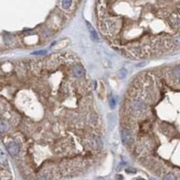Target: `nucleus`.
I'll use <instances>...</instances> for the list:
<instances>
[{
    "label": "nucleus",
    "mask_w": 180,
    "mask_h": 180,
    "mask_svg": "<svg viewBox=\"0 0 180 180\" xmlns=\"http://www.w3.org/2000/svg\"><path fill=\"white\" fill-rule=\"evenodd\" d=\"M115 105H116L115 100L112 97L111 99H110V106H111L112 108H113V107H115Z\"/></svg>",
    "instance_id": "obj_18"
},
{
    "label": "nucleus",
    "mask_w": 180,
    "mask_h": 180,
    "mask_svg": "<svg viewBox=\"0 0 180 180\" xmlns=\"http://www.w3.org/2000/svg\"><path fill=\"white\" fill-rule=\"evenodd\" d=\"M0 127H1V132H2V133H5V132H7V130H8V122L2 118V119H1V122H0Z\"/></svg>",
    "instance_id": "obj_11"
},
{
    "label": "nucleus",
    "mask_w": 180,
    "mask_h": 180,
    "mask_svg": "<svg viewBox=\"0 0 180 180\" xmlns=\"http://www.w3.org/2000/svg\"><path fill=\"white\" fill-rule=\"evenodd\" d=\"M149 106L145 101L140 97H134L131 100L129 104V111L132 115L135 117H141L148 112Z\"/></svg>",
    "instance_id": "obj_1"
},
{
    "label": "nucleus",
    "mask_w": 180,
    "mask_h": 180,
    "mask_svg": "<svg viewBox=\"0 0 180 180\" xmlns=\"http://www.w3.org/2000/svg\"><path fill=\"white\" fill-rule=\"evenodd\" d=\"M129 51L134 57H138V58H141V57L144 56V54H145L144 48L141 45H132V46H131Z\"/></svg>",
    "instance_id": "obj_4"
},
{
    "label": "nucleus",
    "mask_w": 180,
    "mask_h": 180,
    "mask_svg": "<svg viewBox=\"0 0 180 180\" xmlns=\"http://www.w3.org/2000/svg\"><path fill=\"white\" fill-rule=\"evenodd\" d=\"M118 76L120 78H124V77L127 76V70L125 69H121L118 71Z\"/></svg>",
    "instance_id": "obj_14"
},
{
    "label": "nucleus",
    "mask_w": 180,
    "mask_h": 180,
    "mask_svg": "<svg viewBox=\"0 0 180 180\" xmlns=\"http://www.w3.org/2000/svg\"><path fill=\"white\" fill-rule=\"evenodd\" d=\"M1 180H13L12 177L8 174V172L6 171L4 168L1 170Z\"/></svg>",
    "instance_id": "obj_12"
},
{
    "label": "nucleus",
    "mask_w": 180,
    "mask_h": 180,
    "mask_svg": "<svg viewBox=\"0 0 180 180\" xmlns=\"http://www.w3.org/2000/svg\"><path fill=\"white\" fill-rule=\"evenodd\" d=\"M86 27H87V29H88V32H89L91 40L95 42V43L99 42V37H98V35H97L96 31L95 30L94 27L91 25L88 22H86Z\"/></svg>",
    "instance_id": "obj_7"
},
{
    "label": "nucleus",
    "mask_w": 180,
    "mask_h": 180,
    "mask_svg": "<svg viewBox=\"0 0 180 180\" xmlns=\"http://www.w3.org/2000/svg\"><path fill=\"white\" fill-rule=\"evenodd\" d=\"M163 180H178V179H177V178H176L175 175H173V174H167V175L164 176Z\"/></svg>",
    "instance_id": "obj_16"
},
{
    "label": "nucleus",
    "mask_w": 180,
    "mask_h": 180,
    "mask_svg": "<svg viewBox=\"0 0 180 180\" xmlns=\"http://www.w3.org/2000/svg\"><path fill=\"white\" fill-rule=\"evenodd\" d=\"M72 73H73V76L78 78H81V77H85L86 75V70L85 69L80 66V65H76L72 68Z\"/></svg>",
    "instance_id": "obj_6"
},
{
    "label": "nucleus",
    "mask_w": 180,
    "mask_h": 180,
    "mask_svg": "<svg viewBox=\"0 0 180 180\" xmlns=\"http://www.w3.org/2000/svg\"><path fill=\"white\" fill-rule=\"evenodd\" d=\"M136 180H146V179H144V178H137Z\"/></svg>",
    "instance_id": "obj_20"
},
{
    "label": "nucleus",
    "mask_w": 180,
    "mask_h": 180,
    "mask_svg": "<svg viewBox=\"0 0 180 180\" xmlns=\"http://www.w3.org/2000/svg\"><path fill=\"white\" fill-rule=\"evenodd\" d=\"M121 140L122 144L125 146H130L133 141V133L132 130L126 127H123L121 130Z\"/></svg>",
    "instance_id": "obj_3"
},
{
    "label": "nucleus",
    "mask_w": 180,
    "mask_h": 180,
    "mask_svg": "<svg viewBox=\"0 0 180 180\" xmlns=\"http://www.w3.org/2000/svg\"><path fill=\"white\" fill-rule=\"evenodd\" d=\"M121 28V23L119 20L115 19H107L104 22L102 29L109 35H113Z\"/></svg>",
    "instance_id": "obj_2"
},
{
    "label": "nucleus",
    "mask_w": 180,
    "mask_h": 180,
    "mask_svg": "<svg viewBox=\"0 0 180 180\" xmlns=\"http://www.w3.org/2000/svg\"><path fill=\"white\" fill-rule=\"evenodd\" d=\"M172 44H175L177 46H180V35L175 36L172 39Z\"/></svg>",
    "instance_id": "obj_15"
},
{
    "label": "nucleus",
    "mask_w": 180,
    "mask_h": 180,
    "mask_svg": "<svg viewBox=\"0 0 180 180\" xmlns=\"http://www.w3.org/2000/svg\"><path fill=\"white\" fill-rule=\"evenodd\" d=\"M126 172H127V173H135L136 170L133 169V168H127V169H126Z\"/></svg>",
    "instance_id": "obj_19"
},
{
    "label": "nucleus",
    "mask_w": 180,
    "mask_h": 180,
    "mask_svg": "<svg viewBox=\"0 0 180 180\" xmlns=\"http://www.w3.org/2000/svg\"><path fill=\"white\" fill-rule=\"evenodd\" d=\"M169 23L171 25L172 27L177 28L180 25V16L178 14L174 13L169 16Z\"/></svg>",
    "instance_id": "obj_9"
},
{
    "label": "nucleus",
    "mask_w": 180,
    "mask_h": 180,
    "mask_svg": "<svg viewBox=\"0 0 180 180\" xmlns=\"http://www.w3.org/2000/svg\"><path fill=\"white\" fill-rule=\"evenodd\" d=\"M178 180H180V178H179V179H178Z\"/></svg>",
    "instance_id": "obj_21"
},
{
    "label": "nucleus",
    "mask_w": 180,
    "mask_h": 180,
    "mask_svg": "<svg viewBox=\"0 0 180 180\" xmlns=\"http://www.w3.org/2000/svg\"><path fill=\"white\" fill-rule=\"evenodd\" d=\"M93 144H94V146L96 148V149L102 148V146H103V141H102L101 138L99 137V136L95 135L94 138H93Z\"/></svg>",
    "instance_id": "obj_10"
},
{
    "label": "nucleus",
    "mask_w": 180,
    "mask_h": 180,
    "mask_svg": "<svg viewBox=\"0 0 180 180\" xmlns=\"http://www.w3.org/2000/svg\"><path fill=\"white\" fill-rule=\"evenodd\" d=\"M7 150L11 156L16 157V156H17L19 151H20V146L18 145L16 141H9L7 144Z\"/></svg>",
    "instance_id": "obj_5"
},
{
    "label": "nucleus",
    "mask_w": 180,
    "mask_h": 180,
    "mask_svg": "<svg viewBox=\"0 0 180 180\" xmlns=\"http://www.w3.org/2000/svg\"><path fill=\"white\" fill-rule=\"evenodd\" d=\"M170 76L173 78V80L177 83L180 84V66L174 67L170 71Z\"/></svg>",
    "instance_id": "obj_8"
},
{
    "label": "nucleus",
    "mask_w": 180,
    "mask_h": 180,
    "mask_svg": "<svg viewBox=\"0 0 180 180\" xmlns=\"http://www.w3.org/2000/svg\"><path fill=\"white\" fill-rule=\"evenodd\" d=\"M72 5V0H62L61 7L64 9H69Z\"/></svg>",
    "instance_id": "obj_13"
},
{
    "label": "nucleus",
    "mask_w": 180,
    "mask_h": 180,
    "mask_svg": "<svg viewBox=\"0 0 180 180\" xmlns=\"http://www.w3.org/2000/svg\"><path fill=\"white\" fill-rule=\"evenodd\" d=\"M45 52H46V51H37V52H33L32 54L33 55H43V54H45Z\"/></svg>",
    "instance_id": "obj_17"
}]
</instances>
